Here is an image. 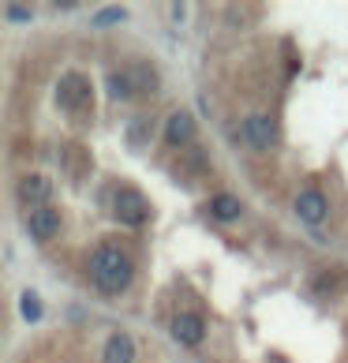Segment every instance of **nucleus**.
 <instances>
[{"label":"nucleus","mask_w":348,"mask_h":363,"mask_svg":"<svg viewBox=\"0 0 348 363\" xmlns=\"http://www.w3.org/2000/svg\"><path fill=\"white\" fill-rule=\"evenodd\" d=\"M131 274H135V266H131V259L120 247H98L90 255V281L98 285L101 292H124L131 285Z\"/></svg>","instance_id":"1"},{"label":"nucleus","mask_w":348,"mask_h":363,"mask_svg":"<svg viewBox=\"0 0 348 363\" xmlns=\"http://www.w3.org/2000/svg\"><path fill=\"white\" fill-rule=\"evenodd\" d=\"M240 135H244V143L251 146V150H270V146L277 143V124L270 116H247L244 124H240Z\"/></svg>","instance_id":"2"},{"label":"nucleus","mask_w":348,"mask_h":363,"mask_svg":"<svg viewBox=\"0 0 348 363\" xmlns=\"http://www.w3.org/2000/svg\"><path fill=\"white\" fill-rule=\"evenodd\" d=\"M26 233H30L38 244H45V240H52L60 233V213L52 206H34L26 210Z\"/></svg>","instance_id":"3"},{"label":"nucleus","mask_w":348,"mask_h":363,"mask_svg":"<svg viewBox=\"0 0 348 363\" xmlns=\"http://www.w3.org/2000/svg\"><path fill=\"white\" fill-rule=\"evenodd\" d=\"M57 101L64 105V109H83V105H90V83L83 75L68 72L57 86Z\"/></svg>","instance_id":"4"},{"label":"nucleus","mask_w":348,"mask_h":363,"mask_svg":"<svg viewBox=\"0 0 348 363\" xmlns=\"http://www.w3.org/2000/svg\"><path fill=\"white\" fill-rule=\"evenodd\" d=\"M146 210H150V206H146V199L139 191H120L116 195V206H113L120 225H142L146 221Z\"/></svg>","instance_id":"5"},{"label":"nucleus","mask_w":348,"mask_h":363,"mask_svg":"<svg viewBox=\"0 0 348 363\" xmlns=\"http://www.w3.org/2000/svg\"><path fill=\"white\" fill-rule=\"evenodd\" d=\"M172 337H176L180 345H203L206 322L198 315H176V318H172Z\"/></svg>","instance_id":"6"},{"label":"nucleus","mask_w":348,"mask_h":363,"mask_svg":"<svg viewBox=\"0 0 348 363\" xmlns=\"http://www.w3.org/2000/svg\"><path fill=\"white\" fill-rule=\"evenodd\" d=\"M16 195H19V203H26L30 210H34V206H45V199H49V180L38 177V172H30V177L19 180Z\"/></svg>","instance_id":"7"},{"label":"nucleus","mask_w":348,"mask_h":363,"mask_svg":"<svg viewBox=\"0 0 348 363\" xmlns=\"http://www.w3.org/2000/svg\"><path fill=\"white\" fill-rule=\"evenodd\" d=\"M326 210H330V203H326L322 191H303L296 199V218L307 221V225H318V221L326 218Z\"/></svg>","instance_id":"8"},{"label":"nucleus","mask_w":348,"mask_h":363,"mask_svg":"<svg viewBox=\"0 0 348 363\" xmlns=\"http://www.w3.org/2000/svg\"><path fill=\"white\" fill-rule=\"evenodd\" d=\"M195 139V120L191 113H172L169 124H165V143L169 146H187Z\"/></svg>","instance_id":"9"},{"label":"nucleus","mask_w":348,"mask_h":363,"mask_svg":"<svg viewBox=\"0 0 348 363\" xmlns=\"http://www.w3.org/2000/svg\"><path fill=\"white\" fill-rule=\"evenodd\" d=\"M105 363H135V341L128 333H113L105 341Z\"/></svg>","instance_id":"10"},{"label":"nucleus","mask_w":348,"mask_h":363,"mask_svg":"<svg viewBox=\"0 0 348 363\" xmlns=\"http://www.w3.org/2000/svg\"><path fill=\"white\" fill-rule=\"evenodd\" d=\"M128 79H131V86H135V94H154L157 90V72L146 68V64H135V68L128 72Z\"/></svg>","instance_id":"11"},{"label":"nucleus","mask_w":348,"mask_h":363,"mask_svg":"<svg viewBox=\"0 0 348 363\" xmlns=\"http://www.w3.org/2000/svg\"><path fill=\"white\" fill-rule=\"evenodd\" d=\"M210 213H213L218 221H236V218H240V199H236V195H218V199L210 203Z\"/></svg>","instance_id":"12"},{"label":"nucleus","mask_w":348,"mask_h":363,"mask_svg":"<svg viewBox=\"0 0 348 363\" xmlns=\"http://www.w3.org/2000/svg\"><path fill=\"white\" fill-rule=\"evenodd\" d=\"M19 311H23V318H26V322H42L45 307H42V300H38V292L26 289V292L19 296Z\"/></svg>","instance_id":"13"},{"label":"nucleus","mask_w":348,"mask_h":363,"mask_svg":"<svg viewBox=\"0 0 348 363\" xmlns=\"http://www.w3.org/2000/svg\"><path fill=\"white\" fill-rule=\"evenodd\" d=\"M105 83H109V98H131V94H135V86H131V79H128V72H116V75H109L105 79Z\"/></svg>","instance_id":"14"},{"label":"nucleus","mask_w":348,"mask_h":363,"mask_svg":"<svg viewBox=\"0 0 348 363\" xmlns=\"http://www.w3.org/2000/svg\"><path fill=\"white\" fill-rule=\"evenodd\" d=\"M150 135H154V120H135L131 131H128V139L135 146H142V139H150Z\"/></svg>","instance_id":"15"},{"label":"nucleus","mask_w":348,"mask_h":363,"mask_svg":"<svg viewBox=\"0 0 348 363\" xmlns=\"http://www.w3.org/2000/svg\"><path fill=\"white\" fill-rule=\"evenodd\" d=\"M128 11L124 8H101L98 16H94V26H113V23H124Z\"/></svg>","instance_id":"16"},{"label":"nucleus","mask_w":348,"mask_h":363,"mask_svg":"<svg viewBox=\"0 0 348 363\" xmlns=\"http://www.w3.org/2000/svg\"><path fill=\"white\" fill-rule=\"evenodd\" d=\"M4 16H8L11 23H30V8H19V4H8V8H4Z\"/></svg>","instance_id":"17"}]
</instances>
